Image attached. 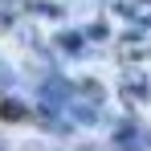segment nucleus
Returning <instances> with one entry per match:
<instances>
[{
    "label": "nucleus",
    "mask_w": 151,
    "mask_h": 151,
    "mask_svg": "<svg viewBox=\"0 0 151 151\" xmlns=\"http://www.w3.org/2000/svg\"><path fill=\"white\" fill-rule=\"evenodd\" d=\"M57 49L74 53V57H86L90 45H86V37H82V33H61V37H57Z\"/></svg>",
    "instance_id": "obj_1"
},
{
    "label": "nucleus",
    "mask_w": 151,
    "mask_h": 151,
    "mask_svg": "<svg viewBox=\"0 0 151 151\" xmlns=\"http://www.w3.org/2000/svg\"><path fill=\"white\" fill-rule=\"evenodd\" d=\"M0 114H4L8 123H25L29 119V110L21 106V102H0Z\"/></svg>",
    "instance_id": "obj_2"
},
{
    "label": "nucleus",
    "mask_w": 151,
    "mask_h": 151,
    "mask_svg": "<svg viewBox=\"0 0 151 151\" xmlns=\"http://www.w3.org/2000/svg\"><path fill=\"white\" fill-rule=\"evenodd\" d=\"M70 114H74V123H82V127L98 123V110H94V106H70Z\"/></svg>",
    "instance_id": "obj_3"
},
{
    "label": "nucleus",
    "mask_w": 151,
    "mask_h": 151,
    "mask_svg": "<svg viewBox=\"0 0 151 151\" xmlns=\"http://www.w3.org/2000/svg\"><path fill=\"white\" fill-rule=\"evenodd\" d=\"M29 8H33L37 17H65V8H61V4H45V0H37V4H29Z\"/></svg>",
    "instance_id": "obj_4"
},
{
    "label": "nucleus",
    "mask_w": 151,
    "mask_h": 151,
    "mask_svg": "<svg viewBox=\"0 0 151 151\" xmlns=\"http://www.w3.org/2000/svg\"><path fill=\"white\" fill-rule=\"evenodd\" d=\"M131 94H135V98H151V82H143V78L131 82Z\"/></svg>",
    "instance_id": "obj_5"
},
{
    "label": "nucleus",
    "mask_w": 151,
    "mask_h": 151,
    "mask_svg": "<svg viewBox=\"0 0 151 151\" xmlns=\"http://www.w3.org/2000/svg\"><path fill=\"white\" fill-rule=\"evenodd\" d=\"M86 37H90V41H102V37H106V25H90V29H86Z\"/></svg>",
    "instance_id": "obj_6"
}]
</instances>
